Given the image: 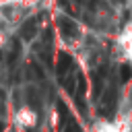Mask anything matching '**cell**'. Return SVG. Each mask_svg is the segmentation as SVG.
Returning a JSON list of instances; mask_svg holds the SVG:
<instances>
[{
	"label": "cell",
	"instance_id": "obj_1",
	"mask_svg": "<svg viewBox=\"0 0 132 132\" xmlns=\"http://www.w3.org/2000/svg\"><path fill=\"white\" fill-rule=\"evenodd\" d=\"M60 29H62V35H64V39H74L76 35H78V27L74 25V21L72 19H68V16H60Z\"/></svg>",
	"mask_w": 132,
	"mask_h": 132
},
{
	"label": "cell",
	"instance_id": "obj_2",
	"mask_svg": "<svg viewBox=\"0 0 132 132\" xmlns=\"http://www.w3.org/2000/svg\"><path fill=\"white\" fill-rule=\"evenodd\" d=\"M35 31H37V21H35V19H29V21H25L23 27H21V37L29 41V39H33Z\"/></svg>",
	"mask_w": 132,
	"mask_h": 132
},
{
	"label": "cell",
	"instance_id": "obj_3",
	"mask_svg": "<svg viewBox=\"0 0 132 132\" xmlns=\"http://www.w3.org/2000/svg\"><path fill=\"white\" fill-rule=\"evenodd\" d=\"M70 68H72V58L62 52L60 58H58V74H60V78H64V74H66Z\"/></svg>",
	"mask_w": 132,
	"mask_h": 132
},
{
	"label": "cell",
	"instance_id": "obj_4",
	"mask_svg": "<svg viewBox=\"0 0 132 132\" xmlns=\"http://www.w3.org/2000/svg\"><path fill=\"white\" fill-rule=\"evenodd\" d=\"M19 56H21V45H19V41H12V50H10L8 64H10V66H14V62L19 60Z\"/></svg>",
	"mask_w": 132,
	"mask_h": 132
},
{
	"label": "cell",
	"instance_id": "obj_5",
	"mask_svg": "<svg viewBox=\"0 0 132 132\" xmlns=\"http://www.w3.org/2000/svg\"><path fill=\"white\" fill-rule=\"evenodd\" d=\"M62 124H64V132H80V128H78V124L74 122L72 116H70L68 120H64Z\"/></svg>",
	"mask_w": 132,
	"mask_h": 132
},
{
	"label": "cell",
	"instance_id": "obj_6",
	"mask_svg": "<svg viewBox=\"0 0 132 132\" xmlns=\"http://www.w3.org/2000/svg\"><path fill=\"white\" fill-rule=\"evenodd\" d=\"M120 76H122V82H128V80L132 78V66H130V64H122Z\"/></svg>",
	"mask_w": 132,
	"mask_h": 132
},
{
	"label": "cell",
	"instance_id": "obj_7",
	"mask_svg": "<svg viewBox=\"0 0 132 132\" xmlns=\"http://www.w3.org/2000/svg\"><path fill=\"white\" fill-rule=\"evenodd\" d=\"M27 101H29V105H31V107H33V105L37 107V105H39V97H37V93L29 89V91H27Z\"/></svg>",
	"mask_w": 132,
	"mask_h": 132
},
{
	"label": "cell",
	"instance_id": "obj_8",
	"mask_svg": "<svg viewBox=\"0 0 132 132\" xmlns=\"http://www.w3.org/2000/svg\"><path fill=\"white\" fill-rule=\"evenodd\" d=\"M0 132H4V124L2 122H0Z\"/></svg>",
	"mask_w": 132,
	"mask_h": 132
},
{
	"label": "cell",
	"instance_id": "obj_9",
	"mask_svg": "<svg viewBox=\"0 0 132 132\" xmlns=\"http://www.w3.org/2000/svg\"><path fill=\"white\" fill-rule=\"evenodd\" d=\"M0 62H2V52H0Z\"/></svg>",
	"mask_w": 132,
	"mask_h": 132
},
{
	"label": "cell",
	"instance_id": "obj_10",
	"mask_svg": "<svg viewBox=\"0 0 132 132\" xmlns=\"http://www.w3.org/2000/svg\"><path fill=\"white\" fill-rule=\"evenodd\" d=\"M118 2H120V0H118Z\"/></svg>",
	"mask_w": 132,
	"mask_h": 132
}]
</instances>
